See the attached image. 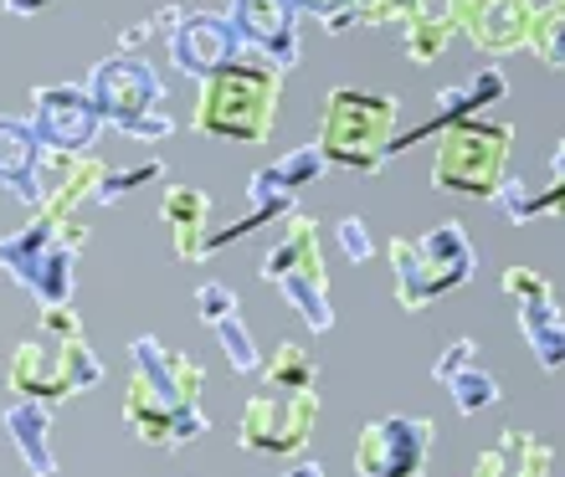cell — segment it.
<instances>
[{"mask_svg":"<svg viewBox=\"0 0 565 477\" xmlns=\"http://www.w3.org/2000/svg\"><path fill=\"white\" fill-rule=\"evenodd\" d=\"M206 370L191 355L170 349L154 334H139L129 344V390H124V426L145 447H191L211 432V416L201 411Z\"/></svg>","mask_w":565,"mask_h":477,"instance_id":"obj_1","label":"cell"},{"mask_svg":"<svg viewBox=\"0 0 565 477\" xmlns=\"http://www.w3.org/2000/svg\"><path fill=\"white\" fill-rule=\"evenodd\" d=\"M6 386L15 395H26V401H46V405H62V401H73L77 390L104 386V359L93 355L73 303L42 308L36 328L11 349Z\"/></svg>","mask_w":565,"mask_h":477,"instance_id":"obj_2","label":"cell"},{"mask_svg":"<svg viewBox=\"0 0 565 477\" xmlns=\"http://www.w3.org/2000/svg\"><path fill=\"white\" fill-rule=\"evenodd\" d=\"M278 88L282 73L273 62L242 52L232 67L201 83L195 98V134L232 139V144H268L278 123Z\"/></svg>","mask_w":565,"mask_h":477,"instance_id":"obj_3","label":"cell"},{"mask_svg":"<svg viewBox=\"0 0 565 477\" xmlns=\"http://www.w3.org/2000/svg\"><path fill=\"white\" fill-rule=\"evenodd\" d=\"M83 241H88V221L83 216H67V221L31 216L15 237H0V272L21 293H31L36 308H62L73 299V268Z\"/></svg>","mask_w":565,"mask_h":477,"instance_id":"obj_4","label":"cell"},{"mask_svg":"<svg viewBox=\"0 0 565 477\" xmlns=\"http://www.w3.org/2000/svg\"><path fill=\"white\" fill-rule=\"evenodd\" d=\"M391 272H396V303L406 314H422L452 288H468L478 272V252L458 221H437L422 237H391Z\"/></svg>","mask_w":565,"mask_h":477,"instance_id":"obj_5","label":"cell"},{"mask_svg":"<svg viewBox=\"0 0 565 477\" xmlns=\"http://www.w3.org/2000/svg\"><path fill=\"white\" fill-rule=\"evenodd\" d=\"M396 119H402V104L391 93L329 88L313 150L324 154V164H344V170L371 175V170L386 164V150L396 139Z\"/></svg>","mask_w":565,"mask_h":477,"instance_id":"obj_6","label":"cell"},{"mask_svg":"<svg viewBox=\"0 0 565 477\" xmlns=\"http://www.w3.org/2000/svg\"><path fill=\"white\" fill-rule=\"evenodd\" d=\"M83 93L93 98L98 119L124 129V134L139 139V144H160V139L175 134V119L160 108L164 83L139 52H114V57L93 62Z\"/></svg>","mask_w":565,"mask_h":477,"instance_id":"obj_7","label":"cell"},{"mask_svg":"<svg viewBox=\"0 0 565 477\" xmlns=\"http://www.w3.org/2000/svg\"><path fill=\"white\" fill-rule=\"evenodd\" d=\"M263 278L278 288L288 308H294L313 334L334 328V303H329V272H324V252H319V221L309 210H288L282 237L268 247L263 257Z\"/></svg>","mask_w":565,"mask_h":477,"instance_id":"obj_8","label":"cell"},{"mask_svg":"<svg viewBox=\"0 0 565 477\" xmlns=\"http://www.w3.org/2000/svg\"><path fill=\"white\" fill-rule=\"evenodd\" d=\"M509 150H514V123H499V119H462V123H452V129L437 134V154H431V191L493 200V191L504 185Z\"/></svg>","mask_w":565,"mask_h":477,"instance_id":"obj_9","label":"cell"},{"mask_svg":"<svg viewBox=\"0 0 565 477\" xmlns=\"http://www.w3.org/2000/svg\"><path fill=\"white\" fill-rule=\"evenodd\" d=\"M313 426H319V390L263 386V395L242 405L237 442L242 452H257V457H298L309 447Z\"/></svg>","mask_w":565,"mask_h":477,"instance_id":"obj_10","label":"cell"},{"mask_svg":"<svg viewBox=\"0 0 565 477\" xmlns=\"http://www.w3.org/2000/svg\"><path fill=\"white\" fill-rule=\"evenodd\" d=\"M329 164L324 154L313 150V144H303V150L282 154V160L263 164L253 180H247V216L232 226H222V231H211L206 241V257H216L222 247H232V241H242L247 231H257V226H268L273 216H288V210H298V191L303 185H313V180L324 175Z\"/></svg>","mask_w":565,"mask_h":477,"instance_id":"obj_11","label":"cell"},{"mask_svg":"<svg viewBox=\"0 0 565 477\" xmlns=\"http://www.w3.org/2000/svg\"><path fill=\"white\" fill-rule=\"evenodd\" d=\"M431 426L427 416H381L365 421L355 436V473L360 477H422L431 457Z\"/></svg>","mask_w":565,"mask_h":477,"instance_id":"obj_12","label":"cell"},{"mask_svg":"<svg viewBox=\"0 0 565 477\" xmlns=\"http://www.w3.org/2000/svg\"><path fill=\"white\" fill-rule=\"evenodd\" d=\"M499 288L520 308V334L530 344L535 365L545 375H561L565 370V314H561V299H555L551 278L535 268H504Z\"/></svg>","mask_w":565,"mask_h":477,"instance_id":"obj_13","label":"cell"},{"mask_svg":"<svg viewBox=\"0 0 565 477\" xmlns=\"http://www.w3.org/2000/svg\"><path fill=\"white\" fill-rule=\"evenodd\" d=\"M31 134L42 150H57V154H88L104 119L93 98L77 83H52V88H36L31 93Z\"/></svg>","mask_w":565,"mask_h":477,"instance_id":"obj_14","label":"cell"},{"mask_svg":"<svg viewBox=\"0 0 565 477\" xmlns=\"http://www.w3.org/2000/svg\"><path fill=\"white\" fill-rule=\"evenodd\" d=\"M164 46H170L175 73L195 77V83H206V77H216L222 67H232L242 57V42L232 21H226V11H180Z\"/></svg>","mask_w":565,"mask_h":477,"instance_id":"obj_15","label":"cell"},{"mask_svg":"<svg viewBox=\"0 0 565 477\" xmlns=\"http://www.w3.org/2000/svg\"><path fill=\"white\" fill-rule=\"evenodd\" d=\"M226 21L237 31L242 52L273 62L278 73L298 67L303 42H298V11L288 0H232V6H226Z\"/></svg>","mask_w":565,"mask_h":477,"instance_id":"obj_16","label":"cell"},{"mask_svg":"<svg viewBox=\"0 0 565 477\" xmlns=\"http://www.w3.org/2000/svg\"><path fill=\"white\" fill-rule=\"evenodd\" d=\"M530 15H535L530 0H462V36L483 57H509L530 42Z\"/></svg>","mask_w":565,"mask_h":477,"instance_id":"obj_17","label":"cell"},{"mask_svg":"<svg viewBox=\"0 0 565 477\" xmlns=\"http://www.w3.org/2000/svg\"><path fill=\"white\" fill-rule=\"evenodd\" d=\"M195 314H201V324L216 334V344H222L226 365L237 375H257L263 370V355H257V339L253 328L242 324V303L237 293L226 283H201L195 288Z\"/></svg>","mask_w":565,"mask_h":477,"instance_id":"obj_18","label":"cell"},{"mask_svg":"<svg viewBox=\"0 0 565 477\" xmlns=\"http://www.w3.org/2000/svg\"><path fill=\"white\" fill-rule=\"evenodd\" d=\"M509 93V83H504V73L499 67H478L462 88H447V93H437V113H431L422 129H412L406 139H391V150H386V160L391 154H402V150H412V144H422V139H437L443 129H452V123H462V119H478V108H489V104H499Z\"/></svg>","mask_w":565,"mask_h":477,"instance_id":"obj_19","label":"cell"},{"mask_svg":"<svg viewBox=\"0 0 565 477\" xmlns=\"http://www.w3.org/2000/svg\"><path fill=\"white\" fill-rule=\"evenodd\" d=\"M431 375H437V386L452 395L458 416H483L489 405H499V380H493V370H483L473 339L447 344L443 355H437V365H431Z\"/></svg>","mask_w":565,"mask_h":477,"instance_id":"obj_20","label":"cell"},{"mask_svg":"<svg viewBox=\"0 0 565 477\" xmlns=\"http://www.w3.org/2000/svg\"><path fill=\"white\" fill-rule=\"evenodd\" d=\"M462 31V0H412L402 21V46L417 67L443 62L452 36Z\"/></svg>","mask_w":565,"mask_h":477,"instance_id":"obj_21","label":"cell"},{"mask_svg":"<svg viewBox=\"0 0 565 477\" xmlns=\"http://www.w3.org/2000/svg\"><path fill=\"white\" fill-rule=\"evenodd\" d=\"M160 221L170 231L180 262H206V241H211V200L195 185H164L160 195Z\"/></svg>","mask_w":565,"mask_h":477,"instance_id":"obj_22","label":"cell"},{"mask_svg":"<svg viewBox=\"0 0 565 477\" xmlns=\"http://www.w3.org/2000/svg\"><path fill=\"white\" fill-rule=\"evenodd\" d=\"M555 473V447L535 432H499L493 447L478 452L473 477H551Z\"/></svg>","mask_w":565,"mask_h":477,"instance_id":"obj_23","label":"cell"},{"mask_svg":"<svg viewBox=\"0 0 565 477\" xmlns=\"http://www.w3.org/2000/svg\"><path fill=\"white\" fill-rule=\"evenodd\" d=\"M6 432L11 447L21 452L31 477H57V447H52V405L46 401H11L6 405Z\"/></svg>","mask_w":565,"mask_h":477,"instance_id":"obj_24","label":"cell"},{"mask_svg":"<svg viewBox=\"0 0 565 477\" xmlns=\"http://www.w3.org/2000/svg\"><path fill=\"white\" fill-rule=\"evenodd\" d=\"M493 200L504 206V216H509L514 226L535 221V216H565V139H561V150H555L551 185H545V191H530L524 180L504 175V185L493 191Z\"/></svg>","mask_w":565,"mask_h":477,"instance_id":"obj_25","label":"cell"},{"mask_svg":"<svg viewBox=\"0 0 565 477\" xmlns=\"http://www.w3.org/2000/svg\"><path fill=\"white\" fill-rule=\"evenodd\" d=\"M36 164H42V144L31 134V123L0 119V191H11L15 200H26Z\"/></svg>","mask_w":565,"mask_h":477,"instance_id":"obj_26","label":"cell"},{"mask_svg":"<svg viewBox=\"0 0 565 477\" xmlns=\"http://www.w3.org/2000/svg\"><path fill=\"white\" fill-rule=\"evenodd\" d=\"M257 380L273 386V390H319V365H313L309 349H298V344L288 339V344H278V349L263 359Z\"/></svg>","mask_w":565,"mask_h":477,"instance_id":"obj_27","label":"cell"},{"mask_svg":"<svg viewBox=\"0 0 565 477\" xmlns=\"http://www.w3.org/2000/svg\"><path fill=\"white\" fill-rule=\"evenodd\" d=\"M530 52L545 57V67L565 73V0H545L535 15H530Z\"/></svg>","mask_w":565,"mask_h":477,"instance_id":"obj_28","label":"cell"},{"mask_svg":"<svg viewBox=\"0 0 565 477\" xmlns=\"http://www.w3.org/2000/svg\"><path fill=\"white\" fill-rule=\"evenodd\" d=\"M164 175V164L149 154L145 164H135V170H104V185H98V195H93V210L98 206H114L119 195H129V191H139L145 180H160Z\"/></svg>","mask_w":565,"mask_h":477,"instance_id":"obj_29","label":"cell"},{"mask_svg":"<svg viewBox=\"0 0 565 477\" xmlns=\"http://www.w3.org/2000/svg\"><path fill=\"white\" fill-rule=\"evenodd\" d=\"M334 241H340L344 262H371V257H375L371 226L360 221V216H340V221H334Z\"/></svg>","mask_w":565,"mask_h":477,"instance_id":"obj_30","label":"cell"},{"mask_svg":"<svg viewBox=\"0 0 565 477\" xmlns=\"http://www.w3.org/2000/svg\"><path fill=\"white\" fill-rule=\"evenodd\" d=\"M175 21H180V6H164V11H154L149 21H139V26L124 31V36H119V52H139L149 36H170V31H175Z\"/></svg>","mask_w":565,"mask_h":477,"instance_id":"obj_31","label":"cell"},{"mask_svg":"<svg viewBox=\"0 0 565 477\" xmlns=\"http://www.w3.org/2000/svg\"><path fill=\"white\" fill-rule=\"evenodd\" d=\"M288 6L303 15H319L324 31H334V36H340V31H355L350 26V6H355V0H288Z\"/></svg>","mask_w":565,"mask_h":477,"instance_id":"obj_32","label":"cell"},{"mask_svg":"<svg viewBox=\"0 0 565 477\" xmlns=\"http://www.w3.org/2000/svg\"><path fill=\"white\" fill-rule=\"evenodd\" d=\"M11 15H36V11H46V6H57V0H0Z\"/></svg>","mask_w":565,"mask_h":477,"instance_id":"obj_33","label":"cell"},{"mask_svg":"<svg viewBox=\"0 0 565 477\" xmlns=\"http://www.w3.org/2000/svg\"><path fill=\"white\" fill-rule=\"evenodd\" d=\"M282 477H324V467H319V463H294Z\"/></svg>","mask_w":565,"mask_h":477,"instance_id":"obj_34","label":"cell"}]
</instances>
